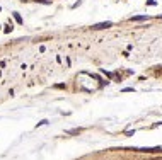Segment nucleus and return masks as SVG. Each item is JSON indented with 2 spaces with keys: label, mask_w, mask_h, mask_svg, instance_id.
I'll list each match as a JSON object with an SVG mask.
<instances>
[{
  "label": "nucleus",
  "mask_w": 162,
  "mask_h": 160,
  "mask_svg": "<svg viewBox=\"0 0 162 160\" xmlns=\"http://www.w3.org/2000/svg\"><path fill=\"white\" fill-rule=\"evenodd\" d=\"M20 2H26V0H20Z\"/></svg>",
  "instance_id": "20e7f679"
},
{
  "label": "nucleus",
  "mask_w": 162,
  "mask_h": 160,
  "mask_svg": "<svg viewBox=\"0 0 162 160\" xmlns=\"http://www.w3.org/2000/svg\"><path fill=\"white\" fill-rule=\"evenodd\" d=\"M14 19L17 20L19 24H22V17H20V15H19V12H14Z\"/></svg>",
  "instance_id": "f03ea898"
},
{
  "label": "nucleus",
  "mask_w": 162,
  "mask_h": 160,
  "mask_svg": "<svg viewBox=\"0 0 162 160\" xmlns=\"http://www.w3.org/2000/svg\"><path fill=\"white\" fill-rule=\"evenodd\" d=\"M161 19H162V15H161Z\"/></svg>",
  "instance_id": "39448f33"
},
{
  "label": "nucleus",
  "mask_w": 162,
  "mask_h": 160,
  "mask_svg": "<svg viewBox=\"0 0 162 160\" xmlns=\"http://www.w3.org/2000/svg\"><path fill=\"white\" fill-rule=\"evenodd\" d=\"M147 19V15H135V17H132V20H145Z\"/></svg>",
  "instance_id": "7ed1b4c3"
},
{
  "label": "nucleus",
  "mask_w": 162,
  "mask_h": 160,
  "mask_svg": "<svg viewBox=\"0 0 162 160\" xmlns=\"http://www.w3.org/2000/svg\"><path fill=\"white\" fill-rule=\"evenodd\" d=\"M113 26V22H109V20H108V22H99V24H94V26H92V29H106V27H111Z\"/></svg>",
  "instance_id": "f257e3e1"
}]
</instances>
